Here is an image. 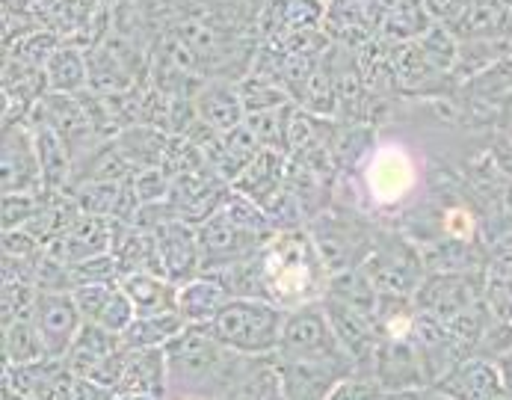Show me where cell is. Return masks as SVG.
<instances>
[{"label": "cell", "mask_w": 512, "mask_h": 400, "mask_svg": "<svg viewBox=\"0 0 512 400\" xmlns=\"http://www.w3.org/2000/svg\"><path fill=\"white\" fill-rule=\"evenodd\" d=\"M373 383L385 395H406L418 389H430L415 341L412 338H382L373 362Z\"/></svg>", "instance_id": "4fadbf2b"}, {"label": "cell", "mask_w": 512, "mask_h": 400, "mask_svg": "<svg viewBox=\"0 0 512 400\" xmlns=\"http://www.w3.org/2000/svg\"><path fill=\"white\" fill-rule=\"evenodd\" d=\"M116 395H151L157 400L169 398L166 350H134L131 347L128 371H125Z\"/></svg>", "instance_id": "44dd1931"}, {"label": "cell", "mask_w": 512, "mask_h": 400, "mask_svg": "<svg viewBox=\"0 0 512 400\" xmlns=\"http://www.w3.org/2000/svg\"><path fill=\"white\" fill-rule=\"evenodd\" d=\"M329 400H385V392L373 383V380H362V377H353L347 383H341Z\"/></svg>", "instance_id": "7bdbcfd3"}, {"label": "cell", "mask_w": 512, "mask_h": 400, "mask_svg": "<svg viewBox=\"0 0 512 400\" xmlns=\"http://www.w3.org/2000/svg\"><path fill=\"white\" fill-rule=\"evenodd\" d=\"M196 113L214 131L228 134L231 128L246 122V107L240 98V86H225V80L205 83L196 95Z\"/></svg>", "instance_id": "cb8c5ba5"}, {"label": "cell", "mask_w": 512, "mask_h": 400, "mask_svg": "<svg viewBox=\"0 0 512 400\" xmlns=\"http://www.w3.org/2000/svg\"><path fill=\"white\" fill-rule=\"evenodd\" d=\"M288 312L261 297H234L205 329L228 350L261 359L279 350Z\"/></svg>", "instance_id": "3957f363"}, {"label": "cell", "mask_w": 512, "mask_h": 400, "mask_svg": "<svg viewBox=\"0 0 512 400\" xmlns=\"http://www.w3.org/2000/svg\"><path fill=\"white\" fill-rule=\"evenodd\" d=\"M474 3H477V0H424L430 18H433L436 24L450 27V30H456V27L468 18V12L474 9Z\"/></svg>", "instance_id": "60d3db41"}, {"label": "cell", "mask_w": 512, "mask_h": 400, "mask_svg": "<svg viewBox=\"0 0 512 400\" xmlns=\"http://www.w3.org/2000/svg\"><path fill=\"white\" fill-rule=\"evenodd\" d=\"M122 344H125L122 335H116V332H110V329H104L98 323H83L80 332H77V338H74L69 356H66V365L72 368L77 377H92L95 368L110 353H116Z\"/></svg>", "instance_id": "484cf974"}, {"label": "cell", "mask_w": 512, "mask_h": 400, "mask_svg": "<svg viewBox=\"0 0 512 400\" xmlns=\"http://www.w3.org/2000/svg\"><path fill=\"white\" fill-rule=\"evenodd\" d=\"M418 48L424 51L427 63L439 72V75H447L459 66V36L444 27V24H433L424 36L415 39Z\"/></svg>", "instance_id": "d6a6232c"}, {"label": "cell", "mask_w": 512, "mask_h": 400, "mask_svg": "<svg viewBox=\"0 0 512 400\" xmlns=\"http://www.w3.org/2000/svg\"><path fill=\"white\" fill-rule=\"evenodd\" d=\"M288 181V160L279 149H261L255 160L240 172V178L231 184L237 193L255 199L258 205H267Z\"/></svg>", "instance_id": "ffe728a7"}, {"label": "cell", "mask_w": 512, "mask_h": 400, "mask_svg": "<svg viewBox=\"0 0 512 400\" xmlns=\"http://www.w3.org/2000/svg\"><path fill=\"white\" fill-rule=\"evenodd\" d=\"M113 288L116 285H80V288H74V303L80 309L83 323H98L107 300H110V294H113Z\"/></svg>", "instance_id": "ab89813d"}, {"label": "cell", "mask_w": 512, "mask_h": 400, "mask_svg": "<svg viewBox=\"0 0 512 400\" xmlns=\"http://www.w3.org/2000/svg\"><path fill=\"white\" fill-rule=\"evenodd\" d=\"M326 297H335L344 306H350L356 312H365L370 318H376V312H379V291L373 288V282L367 279V273L362 267L332 273Z\"/></svg>", "instance_id": "f546056e"}, {"label": "cell", "mask_w": 512, "mask_h": 400, "mask_svg": "<svg viewBox=\"0 0 512 400\" xmlns=\"http://www.w3.org/2000/svg\"><path fill=\"white\" fill-rule=\"evenodd\" d=\"M412 341L427 377V386H436L444 374H450L462 359H465V341L450 329V323H444L436 315L418 312L415 329H412Z\"/></svg>", "instance_id": "8fae6325"}, {"label": "cell", "mask_w": 512, "mask_h": 400, "mask_svg": "<svg viewBox=\"0 0 512 400\" xmlns=\"http://www.w3.org/2000/svg\"><path fill=\"white\" fill-rule=\"evenodd\" d=\"M163 276L175 282L178 288L190 279L202 276V246H199V229L184 220H169L160 229H154Z\"/></svg>", "instance_id": "9a60e30c"}, {"label": "cell", "mask_w": 512, "mask_h": 400, "mask_svg": "<svg viewBox=\"0 0 512 400\" xmlns=\"http://www.w3.org/2000/svg\"><path fill=\"white\" fill-rule=\"evenodd\" d=\"M441 226H444V235L450 240H471L477 232V223L471 217V211H465L462 205H453L441 214Z\"/></svg>", "instance_id": "b9f144b4"}, {"label": "cell", "mask_w": 512, "mask_h": 400, "mask_svg": "<svg viewBox=\"0 0 512 400\" xmlns=\"http://www.w3.org/2000/svg\"><path fill=\"white\" fill-rule=\"evenodd\" d=\"M48 92L83 95L89 89V57L77 45H60L45 66Z\"/></svg>", "instance_id": "83f0119b"}, {"label": "cell", "mask_w": 512, "mask_h": 400, "mask_svg": "<svg viewBox=\"0 0 512 400\" xmlns=\"http://www.w3.org/2000/svg\"><path fill=\"white\" fill-rule=\"evenodd\" d=\"M3 193H45L33 125H3Z\"/></svg>", "instance_id": "30bf717a"}, {"label": "cell", "mask_w": 512, "mask_h": 400, "mask_svg": "<svg viewBox=\"0 0 512 400\" xmlns=\"http://www.w3.org/2000/svg\"><path fill=\"white\" fill-rule=\"evenodd\" d=\"M362 270L373 282V288L379 291V297L385 294L415 297V291L427 279L424 255L409 240H403L400 235H388V232L376 235V246L365 258Z\"/></svg>", "instance_id": "5b68a950"}, {"label": "cell", "mask_w": 512, "mask_h": 400, "mask_svg": "<svg viewBox=\"0 0 512 400\" xmlns=\"http://www.w3.org/2000/svg\"><path fill=\"white\" fill-rule=\"evenodd\" d=\"M113 395H116V392L98 386L95 380H86V377H77V380H74L72 400H113Z\"/></svg>", "instance_id": "ee69618b"}, {"label": "cell", "mask_w": 512, "mask_h": 400, "mask_svg": "<svg viewBox=\"0 0 512 400\" xmlns=\"http://www.w3.org/2000/svg\"><path fill=\"white\" fill-rule=\"evenodd\" d=\"M39 359H48V356H45V344L33 318L3 326V368H18V365H30Z\"/></svg>", "instance_id": "4dcf8cb0"}, {"label": "cell", "mask_w": 512, "mask_h": 400, "mask_svg": "<svg viewBox=\"0 0 512 400\" xmlns=\"http://www.w3.org/2000/svg\"><path fill=\"white\" fill-rule=\"evenodd\" d=\"M172 190V175L163 166H148L134 175V193L140 199V205L148 202H166Z\"/></svg>", "instance_id": "f35d334b"}, {"label": "cell", "mask_w": 512, "mask_h": 400, "mask_svg": "<svg viewBox=\"0 0 512 400\" xmlns=\"http://www.w3.org/2000/svg\"><path fill=\"white\" fill-rule=\"evenodd\" d=\"M326 318L332 323L341 347L350 353V359L356 362V371L362 380H373V362H376V350H379V341H382V332H379V323L376 318H370L365 312H356L350 306H344L341 300L335 297H323L320 300Z\"/></svg>", "instance_id": "ba28073f"}, {"label": "cell", "mask_w": 512, "mask_h": 400, "mask_svg": "<svg viewBox=\"0 0 512 400\" xmlns=\"http://www.w3.org/2000/svg\"><path fill=\"white\" fill-rule=\"evenodd\" d=\"M240 98H243V107H246V116H255V113H270V110H282L291 104V95L288 89L270 83V80L249 78L246 83H240Z\"/></svg>", "instance_id": "836d02e7"}, {"label": "cell", "mask_w": 512, "mask_h": 400, "mask_svg": "<svg viewBox=\"0 0 512 400\" xmlns=\"http://www.w3.org/2000/svg\"><path fill=\"white\" fill-rule=\"evenodd\" d=\"M119 285L131 297V303L137 309V318L163 315V312H178V285L169 282L166 276H157V273H131Z\"/></svg>", "instance_id": "d4e9b609"}, {"label": "cell", "mask_w": 512, "mask_h": 400, "mask_svg": "<svg viewBox=\"0 0 512 400\" xmlns=\"http://www.w3.org/2000/svg\"><path fill=\"white\" fill-rule=\"evenodd\" d=\"M72 279L74 288H80V285H119L122 273H119L116 255L107 252V255H95V258L72 264Z\"/></svg>", "instance_id": "8d00e7d4"}, {"label": "cell", "mask_w": 512, "mask_h": 400, "mask_svg": "<svg viewBox=\"0 0 512 400\" xmlns=\"http://www.w3.org/2000/svg\"><path fill=\"white\" fill-rule=\"evenodd\" d=\"M282 395L285 400H329V395L353 380L350 371L332 368V365H311V362H293V359H279L273 356Z\"/></svg>", "instance_id": "d6986e66"}, {"label": "cell", "mask_w": 512, "mask_h": 400, "mask_svg": "<svg viewBox=\"0 0 512 400\" xmlns=\"http://www.w3.org/2000/svg\"><path fill=\"white\" fill-rule=\"evenodd\" d=\"M228 400H285L273 356L252 359V365L246 368V374L240 377Z\"/></svg>", "instance_id": "1f68e13d"}, {"label": "cell", "mask_w": 512, "mask_h": 400, "mask_svg": "<svg viewBox=\"0 0 512 400\" xmlns=\"http://www.w3.org/2000/svg\"><path fill=\"white\" fill-rule=\"evenodd\" d=\"M33 323L42 335L45 356L48 359H66L80 326H83V318H80V309L74 303V294L39 291V300L33 309Z\"/></svg>", "instance_id": "5bb4252c"}, {"label": "cell", "mask_w": 512, "mask_h": 400, "mask_svg": "<svg viewBox=\"0 0 512 400\" xmlns=\"http://www.w3.org/2000/svg\"><path fill=\"white\" fill-rule=\"evenodd\" d=\"M116 232H119V220L83 214L66 235L54 238L45 246V255H51V258H57V261L72 267L77 261L113 252Z\"/></svg>", "instance_id": "e0dca14e"}, {"label": "cell", "mask_w": 512, "mask_h": 400, "mask_svg": "<svg viewBox=\"0 0 512 400\" xmlns=\"http://www.w3.org/2000/svg\"><path fill=\"white\" fill-rule=\"evenodd\" d=\"M184 329L187 320L181 318V312H163V315L137 318L122 338L134 350H166Z\"/></svg>", "instance_id": "f1b7e54d"}, {"label": "cell", "mask_w": 512, "mask_h": 400, "mask_svg": "<svg viewBox=\"0 0 512 400\" xmlns=\"http://www.w3.org/2000/svg\"><path fill=\"white\" fill-rule=\"evenodd\" d=\"M273 356L293 359V362H311V365H332V368H341V371H350L353 377H359L356 362L341 347V341H338V335H335V329H332V323H329L320 303L288 312L279 350Z\"/></svg>", "instance_id": "277c9868"}, {"label": "cell", "mask_w": 512, "mask_h": 400, "mask_svg": "<svg viewBox=\"0 0 512 400\" xmlns=\"http://www.w3.org/2000/svg\"><path fill=\"white\" fill-rule=\"evenodd\" d=\"M134 320H137V309H134L131 297L122 291V285H116L107 306H104V312H101V318H98V326H104V329H110L116 335H125Z\"/></svg>", "instance_id": "74e56055"}, {"label": "cell", "mask_w": 512, "mask_h": 400, "mask_svg": "<svg viewBox=\"0 0 512 400\" xmlns=\"http://www.w3.org/2000/svg\"><path fill=\"white\" fill-rule=\"evenodd\" d=\"M412 300L418 312L450 323L480 300V279L471 273H427Z\"/></svg>", "instance_id": "7c38bea8"}, {"label": "cell", "mask_w": 512, "mask_h": 400, "mask_svg": "<svg viewBox=\"0 0 512 400\" xmlns=\"http://www.w3.org/2000/svg\"><path fill=\"white\" fill-rule=\"evenodd\" d=\"M249 365L252 356L228 350L205 326H187L166 347V400H228Z\"/></svg>", "instance_id": "7a4b0ae2"}, {"label": "cell", "mask_w": 512, "mask_h": 400, "mask_svg": "<svg viewBox=\"0 0 512 400\" xmlns=\"http://www.w3.org/2000/svg\"><path fill=\"white\" fill-rule=\"evenodd\" d=\"M113 400H157L151 395H113Z\"/></svg>", "instance_id": "bcb514c9"}, {"label": "cell", "mask_w": 512, "mask_h": 400, "mask_svg": "<svg viewBox=\"0 0 512 400\" xmlns=\"http://www.w3.org/2000/svg\"><path fill=\"white\" fill-rule=\"evenodd\" d=\"M60 48V42L54 39V33H27L12 45V63L24 66V69H45L48 60L54 57V51Z\"/></svg>", "instance_id": "e575fe53"}, {"label": "cell", "mask_w": 512, "mask_h": 400, "mask_svg": "<svg viewBox=\"0 0 512 400\" xmlns=\"http://www.w3.org/2000/svg\"><path fill=\"white\" fill-rule=\"evenodd\" d=\"M196 229H199V246H202V273H217L237 261H246L270 240L234 223L225 208L211 214Z\"/></svg>", "instance_id": "52a82bcc"}, {"label": "cell", "mask_w": 512, "mask_h": 400, "mask_svg": "<svg viewBox=\"0 0 512 400\" xmlns=\"http://www.w3.org/2000/svg\"><path fill=\"white\" fill-rule=\"evenodd\" d=\"M231 193V184L222 181L220 175L208 166L199 172H184L172 178V190H169V208L175 211L178 220L202 226L211 214H217L225 199Z\"/></svg>", "instance_id": "9c48e42d"}, {"label": "cell", "mask_w": 512, "mask_h": 400, "mask_svg": "<svg viewBox=\"0 0 512 400\" xmlns=\"http://www.w3.org/2000/svg\"><path fill=\"white\" fill-rule=\"evenodd\" d=\"M228 300L231 294L211 273H202L178 288V312L187 320V326H208L225 309Z\"/></svg>", "instance_id": "7402d4cb"}, {"label": "cell", "mask_w": 512, "mask_h": 400, "mask_svg": "<svg viewBox=\"0 0 512 400\" xmlns=\"http://www.w3.org/2000/svg\"><path fill=\"white\" fill-rule=\"evenodd\" d=\"M501 374H504V386H507V395H510L512 400V356L504 362V371H501Z\"/></svg>", "instance_id": "f6af8a7d"}, {"label": "cell", "mask_w": 512, "mask_h": 400, "mask_svg": "<svg viewBox=\"0 0 512 400\" xmlns=\"http://www.w3.org/2000/svg\"><path fill=\"white\" fill-rule=\"evenodd\" d=\"M169 140H172V134H166L163 128H154V125H131L119 137H113L119 152L134 166V172L148 169V166H160L166 158Z\"/></svg>", "instance_id": "4316f807"}, {"label": "cell", "mask_w": 512, "mask_h": 400, "mask_svg": "<svg viewBox=\"0 0 512 400\" xmlns=\"http://www.w3.org/2000/svg\"><path fill=\"white\" fill-rule=\"evenodd\" d=\"M33 131H36L45 193H69L74 184V158L66 140L51 125H33Z\"/></svg>", "instance_id": "603a6c76"}, {"label": "cell", "mask_w": 512, "mask_h": 400, "mask_svg": "<svg viewBox=\"0 0 512 400\" xmlns=\"http://www.w3.org/2000/svg\"><path fill=\"white\" fill-rule=\"evenodd\" d=\"M433 389L450 400H510L501 368L486 356L462 359Z\"/></svg>", "instance_id": "2e32d148"}, {"label": "cell", "mask_w": 512, "mask_h": 400, "mask_svg": "<svg viewBox=\"0 0 512 400\" xmlns=\"http://www.w3.org/2000/svg\"><path fill=\"white\" fill-rule=\"evenodd\" d=\"M376 235L379 232H370L365 223L350 220L344 214H317L311 229V238L317 243L329 273L362 267L376 246Z\"/></svg>", "instance_id": "8992f818"}, {"label": "cell", "mask_w": 512, "mask_h": 400, "mask_svg": "<svg viewBox=\"0 0 512 400\" xmlns=\"http://www.w3.org/2000/svg\"><path fill=\"white\" fill-rule=\"evenodd\" d=\"M261 300L293 312L320 303L329 291V267L308 229H279L258 252Z\"/></svg>", "instance_id": "6da1fadb"}, {"label": "cell", "mask_w": 512, "mask_h": 400, "mask_svg": "<svg viewBox=\"0 0 512 400\" xmlns=\"http://www.w3.org/2000/svg\"><path fill=\"white\" fill-rule=\"evenodd\" d=\"M365 184L376 205H397L415 187V163L403 149H379L367 160Z\"/></svg>", "instance_id": "ac0fdd59"}, {"label": "cell", "mask_w": 512, "mask_h": 400, "mask_svg": "<svg viewBox=\"0 0 512 400\" xmlns=\"http://www.w3.org/2000/svg\"><path fill=\"white\" fill-rule=\"evenodd\" d=\"M45 205V193H3L0 202V217H3V232L24 229L36 220V214Z\"/></svg>", "instance_id": "d590c367"}]
</instances>
